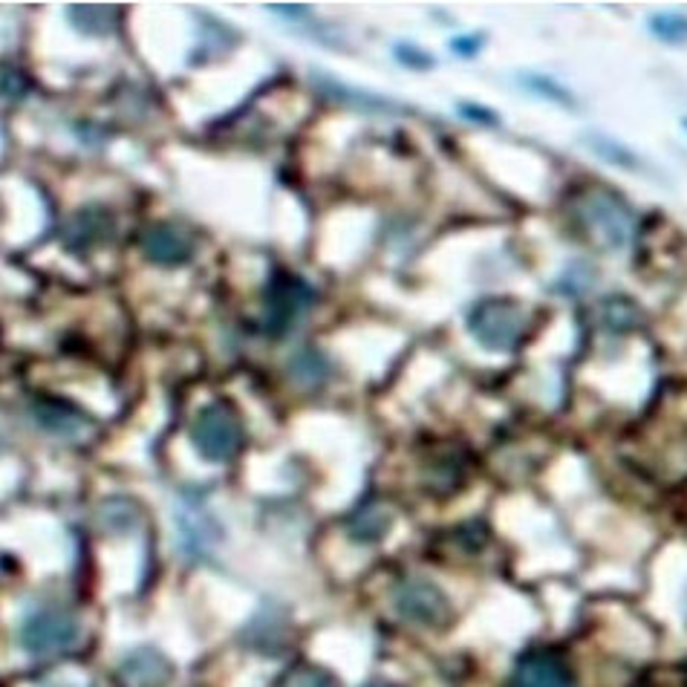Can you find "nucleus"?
<instances>
[{"mask_svg": "<svg viewBox=\"0 0 687 687\" xmlns=\"http://www.w3.org/2000/svg\"><path fill=\"white\" fill-rule=\"evenodd\" d=\"M575 217L586 237L604 251L624 249L636 229V215L627 199L610 189L584 191L575 203Z\"/></svg>", "mask_w": 687, "mask_h": 687, "instance_id": "obj_1", "label": "nucleus"}, {"mask_svg": "<svg viewBox=\"0 0 687 687\" xmlns=\"http://www.w3.org/2000/svg\"><path fill=\"white\" fill-rule=\"evenodd\" d=\"M529 329V312L515 298H485L468 315V333L491 352L517 350Z\"/></svg>", "mask_w": 687, "mask_h": 687, "instance_id": "obj_2", "label": "nucleus"}, {"mask_svg": "<svg viewBox=\"0 0 687 687\" xmlns=\"http://www.w3.org/2000/svg\"><path fill=\"white\" fill-rule=\"evenodd\" d=\"M191 442L206 463H232L243 448V422L232 402L215 399L194 416Z\"/></svg>", "mask_w": 687, "mask_h": 687, "instance_id": "obj_3", "label": "nucleus"}, {"mask_svg": "<svg viewBox=\"0 0 687 687\" xmlns=\"http://www.w3.org/2000/svg\"><path fill=\"white\" fill-rule=\"evenodd\" d=\"M21 647L35 659H50L73 650L78 641V624L67 610L59 607H35L21 621Z\"/></svg>", "mask_w": 687, "mask_h": 687, "instance_id": "obj_4", "label": "nucleus"}, {"mask_svg": "<svg viewBox=\"0 0 687 687\" xmlns=\"http://www.w3.org/2000/svg\"><path fill=\"white\" fill-rule=\"evenodd\" d=\"M393 610L416 627L442 630L451 621V601L433 581L407 578L393 589Z\"/></svg>", "mask_w": 687, "mask_h": 687, "instance_id": "obj_5", "label": "nucleus"}, {"mask_svg": "<svg viewBox=\"0 0 687 687\" xmlns=\"http://www.w3.org/2000/svg\"><path fill=\"white\" fill-rule=\"evenodd\" d=\"M312 289L303 284L301 277L281 275L272 277L267 295V329L272 336H284L286 329L293 327L298 315L312 303Z\"/></svg>", "mask_w": 687, "mask_h": 687, "instance_id": "obj_6", "label": "nucleus"}, {"mask_svg": "<svg viewBox=\"0 0 687 687\" xmlns=\"http://www.w3.org/2000/svg\"><path fill=\"white\" fill-rule=\"evenodd\" d=\"M177 523H180L182 552L194 560L208 558L215 552L217 543H220V537H223L220 523L199 503H194V500L182 503L180 511H177Z\"/></svg>", "mask_w": 687, "mask_h": 687, "instance_id": "obj_7", "label": "nucleus"}, {"mask_svg": "<svg viewBox=\"0 0 687 687\" xmlns=\"http://www.w3.org/2000/svg\"><path fill=\"white\" fill-rule=\"evenodd\" d=\"M508 687H575V676L560 656L534 650L515 664Z\"/></svg>", "mask_w": 687, "mask_h": 687, "instance_id": "obj_8", "label": "nucleus"}, {"mask_svg": "<svg viewBox=\"0 0 687 687\" xmlns=\"http://www.w3.org/2000/svg\"><path fill=\"white\" fill-rule=\"evenodd\" d=\"M139 249L147 260H154L159 267H180L191 258V237L182 232L180 225L154 223L139 234Z\"/></svg>", "mask_w": 687, "mask_h": 687, "instance_id": "obj_9", "label": "nucleus"}, {"mask_svg": "<svg viewBox=\"0 0 687 687\" xmlns=\"http://www.w3.org/2000/svg\"><path fill=\"white\" fill-rule=\"evenodd\" d=\"M119 679L125 687H168L173 667L156 647H137L121 659Z\"/></svg>", "mask_w": 687, "mask_h": 687, "instance_id": "obj_10", "label": "nucleus"}, {"mask_svg": "<svg viewBox=\"0 0 687 687\" xmlns=\"http://www.w3.org/2000/svg\"><path fill=\"white\" fill-rule=\"evenodd\" d=\"M33 419L52 437H73L90 422L76 404L64 402V399H35Z\"/></svg>", "mask_w": 687, "mask_h": 687, "instance_id": "obj_11", "label": "nucleus"}, {"mask_svg": "<svg viewBox=\"0 0 687 687\" xmlns=\"http://www.w3.org/2000/svg\"><path fill=\"white\" fill-rule=\"evenodd\" d=\"M390 520H393V515H390V508L381 506V503H361V506L352 511L350 520H347V532H350L352 541L376 543L387 534Z\"/></svg>", "mask_w": 687, "mask_h": 687, "instance_id": "obj_12", "label": "nucleus"}, {"mask_svg": "<svg viewBox=\"0 0 687 687\" xmlns=\"http://www.w3.org/2000/svg\"><path fill=\"white\" fill-rule=\"evenodd\" d=\"M139 517H142V508L133 500L111 497L102 500V506H99V523L107 532H128L139 523Z\"/></svg>", "mask_w": 687, "mask_h": 687, "instance_id": "obj_13", "label": "nucleus"}, {"mask_svg": "<svg viewBox=\"0 0 687 687\" xmlns=\"http://www.w3.org/2000/svg\"><path fill=\"white\" fill-rule=\"evenodd\" d=\"M584 145L589 147L595 156H601L604 163L615 165V168H624V171H638V168H641L638 156L633 154L627 145H621V142L604 137V133H586Z\"/></svg>", "mask_w": 687, "mask_h": 687, "instance_id": "obj_14", "label": "nucleus"}, {"mask_svg": "<svg viewBox=\"0 0 687 687\" xmlns=\"http://www.w3.org/2000/svg\"><path fill=\"white\" fill-rule=\"evenodd\" d=\"M650 33L664 43H685L687 15H682V12H659V15L650 17Z\"/></svg>", "mask_w": 687, "mask_h": 687, "instance_id": "obj_15", "label": "nucleus"}, {"mask_svg": "<svg viewBox=\"0 0 687 687\" xmlns=\"http://www.w3.org/2000/svg\"><path fill=\"white\" fill-rule=\"evenodd\" d=\"M284 687H338L336 676L315 664H298L286 673Z\"/></svg>", "mask_w": 687, "mask_h": 687, "instance_id": "obj_16", "label": "nucleus"}, {"mask_svg": "<svg viewBox=\"0 0 687 687\" xmlns=\"http://www.w3.org/2000/svg\"><path fill=\"white\" fill-rule=\"evenodd\" d=\"M111 9L104 7H73L69 9V15H78L73 17V24L81 29V33H90V35H104L113 29V21H102V15H107Z\"/></svg>", "mask_w": 687, "mask_h": 687, "instance_id": "obj_17", "label": "nucleus"}, {"mask_svg": "<svg viewBox=\"0 0 687 687\" xmlns=\"http://www.w3.org/2000/svg\"><path fill=\"white\" fill-rule=\"evenodd\" d=\"M526 85H529V90L537 95H543V99H549V102H558V104H575V99H572V93H569L567 87H560L558 81H552V78H543V76H526Z\"/></svg>", "mask_w": 687, "mask_h": 687, "instance_id": "obj_18", "label": "nucleus"}, {"mask_svg": "<svg viewBox=\"0 0 687 687\" xmlns=\"http://www.w3.org/2000/svg\"><path fill=\"white\" fill-rule=\"evenodd\" d=\"M396 55L407 64V67H416V69H425L433 64V59L430 55H425L422 50H416L413 43H404V47H396Z\"/></svg>", "mask_w": 687, "mask_h": 687, "instance_id": "obj_19", "label": "nucleus"}, {"mask_svg": "<svg viewBox=\"0 0 687 687\" xmlns=\"http://www.w3.org/2000/svg\"><path fill=\"white\" fill-rule=\"evenodd\" d=\"M454 52H459V55H474V52L480 50V43H477V38H456L454 43Z\"/></svg>", "mask_w": 687, "mask_h": 687, "instance_id": "obj_20", "label": "nucleus"}, {"mask_svg": "<svg viewBox=\"0 0 687 687\" xmlns=\"http://www.w3.org/2000/svg\"><path fill=\"white\" fill-rule=\"evenodd\" d=\"M485 111V107H477V104H463V113L465 116H468V119H482V121H491V125H494V116H491V113H482Z\"/></svg>", "mask_w": 687, "mask_h": 687, "instance_id": "obj_21", "label": "nucleus"}, {"mask_svg": "<svg viewBox=\"0 0 687 687\" xmlns=\"http://www.w3.org/2000/svg\"><path fill=\"white\" fill-rule=\"evenodd\" d=\"M364 687H393V685H387V682H370V685Z\"/></svg>", "mask_w": 687, "mask_h": 687, "instance_id": "obj_22", "label": "nucleus"}, {"mask_svg": "<svg viewBox=\"0 0 687 687\" xmlns=\"http://www.w3.org/2000/svg\"><path fill=\"white\" fill-rule=\"evenodd\" d=\"M685 128H687V119H685Z\"/></svg>", "mask_w": 687, "mask_h": 687, "instance_id": "obj_23", "label": "nucleus"}]
</instances>
